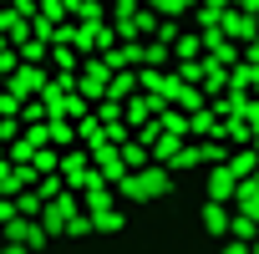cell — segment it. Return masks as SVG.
<instances>
[{
	"instance_id": "cell-1",
	"label": "cell",
	"mask_w": 259,
	"mask_h": 254,
	"mask_svg": "<svg viewBox=\"0 0 259 254\" xmlns=\"http://www.w3.org/2000/svg\"><path fill=\"white\" fill-rule=\"evenodd\" d=\"M234 188H239V178H234L229 168H213V178H208V193H213V203H224Z\"/></svg>"
},
{
	"instance_id": "cell-4",
	"label": "cell",
	"mask_w": 259,
	"mask_h": 254,
	"mask_svg": "<svg viewBox=\"0 0 259 254\" xmlns=\"http://www.w3.org/2000/svg\"><path fill=\"white\" fill-rule=\"evenodd\" d=\"M234 193L244 198V208H249V214H259V183H244V188H234Z\"/></svg>"
},
{
	"instance_id": "cell-3",
	"label": "cell",
	"mask_w": 259,
	"mask_h": 254,
	"mask_svg": "<svg viewBox=\"0 0 259 254\" xmlns=\"http://www.w3.org/2000/svg\"><path fill=\"white\" fill-rule=\"evenodd\" d=\"M143 158H148L143 143H127V148H122V168H143Z\"/></svg>"
},
{
	"instance_id": "cell-2",
	"label": "cell",
	"mask_w": 259,
	"mask_h": 254,
	"mask_svg": "<svg viewBox=\"0 0 259 254\" xmlns=\"http://www.w3.org/2000/svg\"><path fill=\"white\" fill-rule=\"evenodd\" d=\"M203 224H208V234H229V214H224V203H208V208H203Z\"/></svg>"
},
{
	"instance_id": "cell-5",
	"label": "cell",
	"mask_w": 259,
	"mask_h": 254,
	"mask_svg": "<svg viewBox=\"0 0 259 254\" xmlns=\"http://www.w3.org/2000/svg\"><path fill=\"white\" fill-rule=\"evenodd\" d=\"M92 224H97V229H122V214H117V208H102Z\"/></svg>"
},
{
	"instance_id": "cell-6",
	"label": "cell",
	"mask_w": 259,
	"mask_h": 254,
	"mask_svg": "<svg viewBox=\"0 0 259 254\" xmlns=\"http://www.w3.org/2000/svg\"><path fill=\"white\" fill-rule=\"evenodd\" d=\"M224 254H249V249H244V244H229V249H224Z\"/></svg>"
}]
</instances>
